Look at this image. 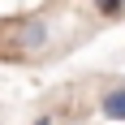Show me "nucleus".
<instances>
[{"label": "nucleus", "mask_w": 125, "mask_h": 125, "mask_svg": "<svg viewBox=\"0 0 125 125\" xmlns=\"http://www.w3.org/2000/svg\"><path fill=\"white\" fill-rule=\"evenodd\" d=\"M48 43L43 17H22V22H0V61H22L35 56Z\"/></svg>", "instance_id": "obj_1"}, {"label": "nucleus", "mask_w": 125, "mask_h": 125, "mask_svg": "<svg viewBox=\"0 0 125 125\" xmlns=\"http://www.w3.org/2000/svg\"><path fill=\"white\" fill-rule=\"evenodd\" d=\"M99 116L104 121H125V82H112V86L99 91Z\"/></svg>", "instance_id": "obj_2"}, {"label": "nucleus", "mask_w": 125, "mask_h": 125, "mask_svg": "<svg viewBox=\"0 0 125 125\" xmlns=\"http://www.w3.org/2000/svg\"><path fill=\"white\" fill-rule=\"evenodd\" d=\"M35 125H56V121H52V116H39V121H35Z\"/></svg>", "instance_id": "obj_4"}, {"label": "nucleus", "mask_w": 125, "mask_h": 125, "mask_svg": "<svg viewBox=\"0 0 125 125\" xmlns=\"http://www.w3.org/2000/svg\"><path fill=\"white\" fill-rule=\"evenodd\" d=\"M91 4H95V13L108 17V22H116V17L125 13V0H91Z\"/></svg>", "instance_id": "obj_3"}]
</instances>
